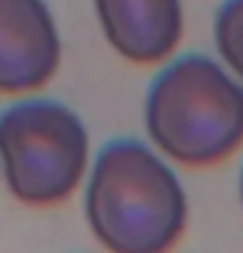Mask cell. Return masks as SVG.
Returning <instances> with one entry per match:
<instances>
[{
  "mask_svg": "<svg viewBox=\"0 0 243 253\" xmlns=\"http://www.w3.org/2000/svg\"><path fill=\"white\" fill-rule=\"evenodd\" d=\"M89 167L84 120L58 99H21L0 112V170L16 201L58 206Z\"/></svg>",
  "mask_w": 243,
  "mask_h": 253,
  "instance_id": "cell-3",
  "label": "cell"
},
{
  "mask_svg": "<svg viewBox=\"0 0 243 253\" xmlns=\"http://www.w3.org/2000/svg\"><path fill=\"white\" fill-rule=\"evenodd\" d=\"M60 55V32L45 0H0V94L45 86Z\"/></svg>",
  "mask_w": 243,
  "mask_h": 253,
  "instance_id": "cell-4",
  "label": "cell"
},
{
  "mask_svg": "<svg viewBox=\"0 0 243 253\" xmlns=\"http://www.w3.org/2000/svg\"><path fill=\"white\" fill-rule=\"evenodd\" d=\"M214 47L220 63L243 84V0H222L214 13Z\"/></svg>",
  "mask_w": 243,
  "mask_h": 253,
  "instance_id": "cell-6",
  "label": "cell"
},
{
  "mask_svg": "<svg viewBox=\"0 0 243 253\" xmlns=\"http://www.w3.org/2000/svg\"><path fill=\"white\" fill-rule=\"evenodd\" d=\"M238 193H241V204H243V167H241V175H238Z\"/></svg>",
  "mask_w": 243,
  "mask_h": 253,
  "instance_id": "cell-7",
  "label": "cell"
},
{
  "mask_svg": "<svg viewBox=\"0 0 243 253\" xmlns=\"http://www.w3.org/2000/svg\"><path fill=\"white\" fill-rule=\"evenodd\" d=\"M84 211L92 235L110 253H170L183 238L189 199L154 149L115 138L95 157Z\"/></svg>",
  "mask_w": 243,
  "mask_h": 253,
  "instance_id": "cell-1",
  "label": "cell"
},
{
  "mask_svg": "<svg viewBox=\"0 0 243 253\" xmlns=\"http://www.w3.org/2000/svg\"><path fill=\"white\" fill-rule=\"evenodd\" d=\"M107 44L136 65L165 63L183 40V0H95Z\"/></svg>",
  "mask_w": 243,
  "mask_h": 253,
  "instance_id": "cell-5",
  "label": "cell"
},
{
  "mask_svg": "<svg viewBox=\"0 0 243 253\" xmlns=\"http://www.w3.org/2000/svg\"><path fill=\"white\" fill-rule=\"evenodd\" d=\"M144 126L173 162L220 165L243 144V84L209 55H181L149 84Z\"/></svg>",
  "mask_w": 243,
  "mask_h": 253,
  "instance_id": "cell-2",
  "label": "cell"
}]
</instances>
